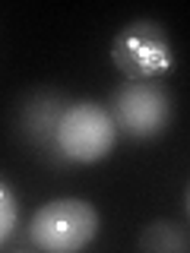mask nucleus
<instances>
[{
  "mask_svg": "<svg viewBox=\"0 0 190 253\" xmlns=\"http://www.w3.org/2000/svg\"><path fill=\"white\" fill-rule=\"evenodd\" d=\"M101 228V215L89 200L63 196L38 206L29 218V241L32 247L48 253H76L89 247Z\"/></svg>",
  "mask_w": 190,
  "mask_h": 253,
  "instance_id": "1",
  "label": "nucleus"
},
{
  "mask_svg": "<svg viewBox=\"0 0 190 253\" xmlns=\"http://www.w3.org/2000/svg\"><path fill=\"white\" fill-rule=\"evenodd\" d=\"M108 114L117 133L130 139H155L171 126L174 101L158 79H124L108 98Z\"/></svg>",
  "mask_w": 190,
  "mask_h": 253,
  "instance_id": "2",
  "label": "nucleus"
},
{
  "mask_svg": "<svg viewBox=\"0 0 190 253\" xmlns=\"http://www.w3.org/2000/svg\"><path fill=\"white\" fill-rule=\"evenodd\" d=\"M114 142H117V126L101 101L79 98L63 108L57 130H54V146L67 162L95 165L111 155Z\"/></svg>",
  "mask_w": 190,
  "mask_h": 253,
  "instance_id": "3",
  "label": "nucleus"
},
{
  "mask_svg": "<svg viewBox=\"0 0 190 253\" xmlns=\"http://www.w3.org/2000/svg\"><path fill=\"white\" fill-rule=\"evenodd\" d=\"M111 60L127 79H158L174 67L171 35L158 19H130L111 42Z\"/></svg>",
  "mask_w": 190,
  "mask_h": 253,
  "instance_id": "4",
  "label": "nucleus"
},
{
  "mask_svg": "<svg viewBox=\"0 0 190 253\" xmlns=\"http://www.w3.org/2000/svg\"><path fill=\"white\" fill-rule=\"evenodd\" d=\"M63 98L57 92H35V95H29L26 101H22V133L35 142V146H42V149H57L54 146V130H57V121H60V114H63Z\"/></svg>",
  "mask_w": 190,
  "mask_h": 253,
  "instance_id": "5",
  "label": "nucleus"
},
{
  "mask_svg": "<svg viewBox=\"0 0 190 253\" xmlns=\"http://www.w3.org/2000/svg\"><path fill=\"white\" fill-rule=\"evenodd\" d=\"M137 247L146 250V253H187L190 250V237H187L184 225L168 221V218H158V221H149V225L140 231Z\"/></svg>",
  "mask_w": 190,
  "mask_h": 253,
  "instance_id": "6",
  "label": "nucleus"
},
{
  "mask_svg": "<svg viewBox=\"0 0 190 253\" xmlns=\"http://www.w3.org/2000/svg\"><path fill=\"white\" fill-rule=\"evenodd\" d=\"M16 221H19V203H16L13 190L0 180V247H3L6 241H10Z\"/></svg>",
  "mask_w": 190,
  "mask_h": 253,
  "instance_id": "7",
  "label": "nucleus"
}]
</instances>
